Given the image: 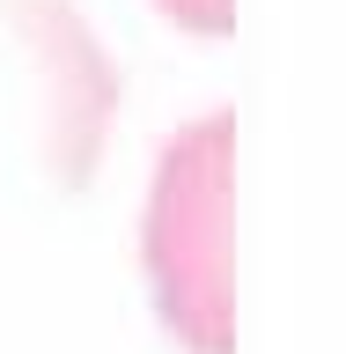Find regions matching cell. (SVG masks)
I'll use <instances>...</instances> for the list:
<instances>
[{
  "label": "cell",
  "mask_w": 346,
  "mask_h": 354,
  "mask_svg": "<svg viewBox=\"0 0 346 354\" xmlns=\"http://www.w3.org/2000/svg\"><path fill=\"white\" fill-rule=\"evenodd\" d=\"M229 148L236 118H199L155 162L148 192V281L162 325L192 354L236 347V259H229Z\"/></svg>",
  "instance_id": "obj_1"
},
{
  "label": "cell",
  "mask_w": 346,
  "mask_h": 354,
  "mask_svg": "<svg viewBox=\"0 0 346 354\" xmlns=\"http://www.w3.org/2000/svg\"><path fill=\"white\" fill-rule=\"evenodd\" d=\"M177 30H199V37H221V30H236V0H155Z\"/></svg>",
  "instance_id": "obj_2"
}]
</instances>
